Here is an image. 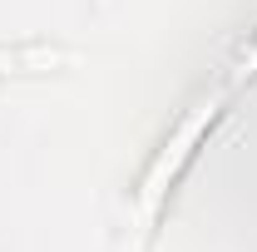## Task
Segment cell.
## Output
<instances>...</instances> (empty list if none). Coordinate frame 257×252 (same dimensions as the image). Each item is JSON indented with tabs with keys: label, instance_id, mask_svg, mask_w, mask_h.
<instances>
[{
	"label": "cell",
	"instance_id": "1",
	"mask_svg": "<svg viewBox=\"0 0 257 252\" xmlns=\"http://www.w3.org/2000/svg\"><path fill=\"white\" fill-rule=\"evenodd\" d=\"M208 119H213V104H203V109L193 114L188 124H183V134L173 139V149H168V154H163L159 163H154V173H149V188H144V208H154V198H159V193H163V178H173V173H178V163L188 158L193 139H198V129L208 124Z\"/></svg>",
	"mask_w": 257,
	"mask_h": 252
}]
</instances>
